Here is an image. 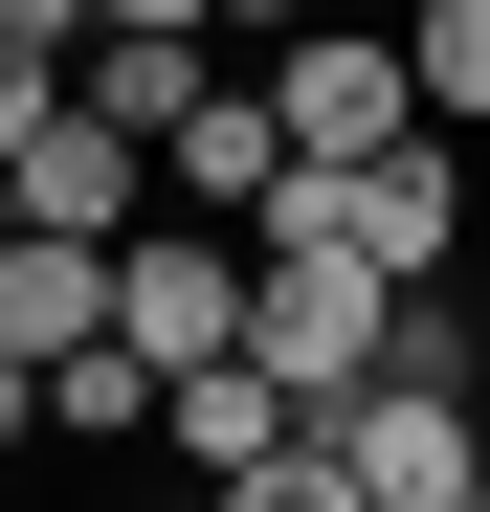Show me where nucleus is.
<instances>
[{
	"label": "nucleus",
	"mask_w": 490,
	"mask_h": 512,
	"mask_svg": "<svg viewBox=\"0 0 490 512\" xmlns=\"http://www.w3.org/2000/svg\"><path fill=\"white\" fill-rule=\"evenodd\" d=\"M335 468H357L379 512H490V423H468V334H446V290H401V357L335 401Z\"/></svg>",
	"instance_id": "nucleus-1"
},
{
	"label": "nucleus",
	"mask_w": 490,
	"mask_h": 512,
	"mask_svg": "<svg viewBox=\"0 0 490 512\" xmlns=\"http://www.w3.org/2000/svg\"><path fill=\"white\" fill-rule=\"evenodd\" d=\"M290 23H312V0H223V45H290Z\"/></svg>",
	"instance_id": "nucleus-16"
},
{
	"label": "nucleus",
	"mask_w": 490,
	"mask_h": 512,
	"mask_svg": "<svg viewBox=\"0 0 490 512\" xmlns=\"http://www.w3.org/2000/svg\"><path fill=\"white\" fill-rule=\"evenodd\" d=\"M268 223H335L357 268L446 290V245H468V134H401V156H335V179L290 156V201H268ZM268 223H245V245H268Z\"/></svg>",
	"instance_id": "nucleus-3"
},
{
	"label": "nucleus",
	"mask_w": 490,
	"mask_h": 512,
	"mask_svg": "<svg viewBox=\"0 0 490 512\" xmlns=\"http://www.w3.org/2000/svg\"><path fill=\"white\" fill-rule=\"evenodd\" d=\"M45 423H67V446H156V357H134V334H67V357H45Z\"/></svg>",
	"instance_id": "nucleus-11"
},
{
	"label": "nucleus",
	"mask_w": 490,
	"mask_h": 512,
	"mask_svg": "<svg viewBox=\"0 0 490 512\" xmlns=\"http://www.w3.org/2000/svg\"><path fill=\"white\" fill-rule=\"evenodd\" d=\"M156 512H223V490H201V468H179V490H156Z\"/></svg>",
	"instance_id": "nucleus-17"
},
{
	"label": "nucleus",
	"mask_w": 490,
	"mask_h": 512,
	"mask_svg": "<svg viewBox=\"0 0 490 512\" xmlns=\"http://www.w3.org/2000/svg\"><path fill=\"white\" fill-rule=\"evenodd\" d=\"M401 67H424V134H490V0H401Z\"/></svg>",
	"instance_id": "nucleus-12"
},
{
	"label": "nucleus",
	"mask_w": 490,
	"mask_h": 512,
	"mask_svg": "<svg viewBox=\"0 0 490 512\" xmlns=\"http://www.w3.org/2000/svg\"><path fill=\"white\" fill-rule=\"evenodd\" d=\"M201 90H223L201 23H90V45H67V112H112V134H179Z\"/></svg>",
	"instance_id": "nucleus-9"
},
{
	"label": "nucleus",
	"mask_w": 490,
	"mask_h": 512,
	"mask_svg": "<svg viewBox=\"0 0 490 512\" xmlns=\"http://www.w3.org/2000/svg\"><path fill=\"white\" fill-rule=\"evenodd\" d=\"M223 512H379V490L335 468V423H290V446H268V468H223Z\"/></svg>",
	"instance_id": "nucleus-13"
},
{
	"label": "nucleus",
	"mask_w": 490,
	"mask_h": 512,
	"mask_svg": "<svg viewBox=\"0 0 490 512\" xmlns=\"http://www.w3.org/2000/svg\"><path fill=\"white\" fill-rule=\"evenodd\" d=\"M134 156H156V134H112V112H45L23 156H0V223H67V245H134Z\"/></svg>",
	"instance_id": "nucleus-7"
},
{
	"label": "nucleus",
	"mask_w": 490,
	"mask_h": 512,
	"mask_svg": "<svg viewBox=\"0 0 490 512\" xmlns=\"http://www.w3.org/2000/svg\"><path fill=\"white\" fill-rule=\"evenodd\" d=\"M112 334H134L156 379L223 357V334H245V223H201V201H179V223H134V245H112Z\"/></svg>",
	"instance_id": "nucleus-5"
},
{
	"label": "nucleus",
	"mask_w": 490,
	"mask_h": 512,
	"mask_svg": "<svg viewBox=\"0 0 490 512\" xmlns=\"http://www.w3.org/2000/svg\"><path fill=\"white\" fill-rule=\"evenodd\" d=\"M90 23H201V45H223V0H90Z\"/></svg>",
	"instance_id": "nucleus-15"
},
{
	"label": "nucleus",
	"mask_w": 490,
	"mask_h": 512,
	"mask_svg": "<svg viewBox=\"0 0 490 512\" xmlns=\"http://www.w3.org/2000/svg\"><path fill=\"white\" fill-rule=\"evenodd\" d=\"M290 423H312V401H290L268 357H245V334H223V357H179V379H156V446H179L201 490H223V468H268V446H290Z\"/></svg>",
	"instance_id": "nucleus-8"
},
{
	"label": "nucleus",
	"mask_w": 490,
	"mask_h": 512,
	"mask_svg": "<svg viewBox=\"0 0 490 512\" xmlns=\"http://www.w3.org/2000/svg\"><path fill=\"white\" fill-rule=\"evenodd\" d=\"M245 357H268L312 423H335V401L401 357V268H357L335 223H268V245H245Z\"/></svg>",
	"instance_id": "nucleus-2"
},
{
	"label": "nucleus",
	"mask_w": 490,
	"mask_h": 512,
	"mask_svg": "<svg viewBox=\"0 0 490 512\" xmlns=\"http://www.w3.org/2000/svg\"><path fill=\"white\" fill-rule=\"evenodd\" d=\"M67 334H112V245L0 223V357H67Z\"/></svg>",
	"instance_id": "nucleus-10"
},
{
	"label": "nucleus",
	"mask_w": 490,
	"mask_h": 512,
	"mask_svg": "<svg viewBox=\"0 0 490 512\" xmlns=\"http://www.w3.org/2000/svg\"><path fill=\"white\" fill-rule=\"evenodd\" d=\"M245 67H268V112H290V156H312V179H335V156H401V134H424V67H401V45H357L335 0H312L290 45H245Z\"/></svg>",
	"instance_id": "nucleus-4"
},
{
	"label": "nucleus",
	"mask_w": 490,
	"mask_h": 512,
	"mask_svg": "<svg viewBox=\"0 0 490 512\" xmlns=\"http://www.w3.org/2000/svg\"><path fill=\"white\" fill-rule=\"evenodd\" d=\"M156 179H179L201 223H268V201H290V112H268V67H223V90L156 134Z\"/></svg>",
	"instance_id": "nucleus-6"
},
{
	"label": "nucleus",
	"mask_w": 490,
	"mask_h": 512,
	"mask_svg": "<svg viewBox=\"0 0 490 512\" xmlns=\"http://www.w3.org/2000/svg\"><path fill=\"white\" fill-rule=\"evenodd\" d=\"M0 446H45V357H0Z\"/></svg>",
	"instance_id": "nucleus-14"
}]
</instances>
